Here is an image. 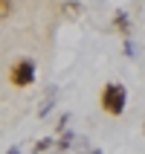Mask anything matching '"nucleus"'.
Returning <instances> with one entry per match:
<instances>
[{
    "label": "nucleus",
    "mask_w": 145,
    "mask_h": 154,
    "mask_svg": "<svg viewBox=\"0 0 145 154\" xmlns=\"http://www.w3.org/2000/svg\"><path fill=\"white\" fill-rule=\"evenodd\" d=\"M125 105H128V90H125V85L107 82V85L102 87V108L110 113V116H122Z\"/></svg>",
    "instance_id": "1"
},
{
    "label": "nucleus",
    "mask_w": 145,
    "mask_h": 154,
    "mask_svg": "<svg viewBox=\"0 0 145 154\" xmlns=\"http://www.w3.org/2000/svg\"><path fill=\"white\" fill-rule=\"evenodd\" d=\"M9 79H12V85H15V87H29L35 82V61L32 58L15 61L12 70H9Z\"/></svg>",
    "instance_id": "2"
},
{
    "label": "nucleus",
    "mask_w": 145,
    "mask_h": 154,
    "mask_svg": "<svg viewBox=\"0 0 145 154\" xmlns=\"http://www.w3.org/2000/svg\"><path fill=\"white\" fill-rule=\"evenodd\" d=\"M110 26H113V32H119L122 38H128V35H131V15L125 12V9H116Z\"/></svg>",
    "instance_id": "3"
},
{
    "label": "nucleus",
    "mask_w": 145,
    "mask_h": 154,
    "mask_svg": "<svg viewBox=\"0 0 145 154\" xmlns=\"http://www.w3.org/2000/svg\"><path fill=\"white\" fill-rule=\"evenodd\" d=\"M55 96H58V87H47V93H44V99H41V108H38V116H47L50 113V108L55 105Z\"/></svg>",
    "instance_id": "4"
},
{
    "label": "nucleus",
    "mask_w": 145,
    "mask_h": 154,
    "mask_svg": "<svg viewBox=\"0 0 145 154\" xmlns=\"http://www.w3.org/2000/svg\"><path fill=\"white\" fill-rule=\"evenodd\" d=\"M61 15L67 17V20H78V17H81V3H78V0H67V3L61 6Z\"/></svg>",
    "instance_id": "5"
},
{
    "label": "nucleus",
    "mask_w": 145,
    "mask_h": 154,
    "mask_svg": "<svg viewBox=\"0 0 145 154\" xmlns=\"http://www.w3.org/2000/svg\"><path fill=\"white\" fill-rule=\"evenodd\" d=\"M70 146H76V134H73V131L67 128L64 134H61V140L55 143V148H58L61 154H67V151H70Z\"/></svg>",
    "instance_id": "6"
},
{
    "label": "nucleus",
    "mask_w": 145,
    "mask_h": 154,
    "mask_svg": "<svg viewBox=\"0 0 145 154\" xmlns=\"http://www.w3.org/2000/svg\"><path fill=\"white\" fill-rule=\"evenodd\" d=\"M50 148H55V140H52V137H44V140H38V146L32 148V154H44V151H50Z\"/></svg>",
    "instance_id": "7"
},
{
    "label": "nucleus",
    "mask_w": 145,
    "mask_h": 154,
    "mask_svg": "<svg viewBox=\"0 0 145 154\" xmlns=\"http://www.w3.org/2000/svg\"><path fill=\"white\" fill-rule=\"evenodd\" d=\"M67 125H70V113H61V116H58V125H55V131H58V134H64V131H67Z\"/></svg>",
    "instance_id": "8"
},
{
    "label": "nucleus",
    "mask_w": 145,
    "mask_h": 154,
    "mask_svg": "<svg viewBox=\"0 0 145 154\" xmlns=\"http://www.w3.org/2000/svg\"><path fill=\"white\" fill-rule=\"evenodd\" d=\"M125 55H128V58H137V47H134L131 38H125Z\"/></svg>",
    "instance_id": "9"
},
{
    "label": "nucleus",
    "mask_w": 145,
    "mask_h": 154,
    "mask_svg": "<svg viewBox=\"0 0 145 154\" xmlns=\"http://www.w3.org/2000/svg\"><path fill=\"white\" fill-rule=\"evenodd\" d=\"M9 9H12V0H0V17H6Z\"/></svg>",
    "instance_id": "10"
},
{
    "label": "nucleus",
    "mask_w": 145,
    "mask_h": 154,
    "mask_svg": "<svg viewBox=\"0 0 145 154\" xmlns=\"http://www.w3.org/2000/svg\"><path fill=\"white\" fill-rule=\"evenodd\" d=\"M6 154H20V148H17V146H12V148H9Z\"/></svg>",
    "instance_id": "11"
},
{
    "label": "nucleus",
    "mask_w": 145,
    "mask_h": 154,
    "mask_svg": "<svg viewBox=\"0 0 145 154\" xmlns=\"http://www.w3.org/2000/svg\"><path fill=\"white\" fill-rule=\"evenodd\" d=\"M87 154H104V151H102V148H90Z\"/></svg>",
    "instance_id": "12"
},
{
    "label": "nucleus",
    "mask_w": 145,
    "mask_h": 154,
    "mask_svg": "<svg viewBox=\"0 0 145 154\" xmlns=\"http://www.w3.org/2000/svg\"><path fill=\"white\" fill-rule=\"evenodd\" d=\"M52 154H61V151H52Z\"/></svg>",
    "instance_id": "13"
},
{
    "label": "nucleus",
    "mask_w": 145,
    "mask_h": 154,
    "mask_svg": "<svg viewBox=\"0 0 145 154\" xmlns=\"http://www.w3.org/2000/svg\"><path fill=\"white\" fill-rule=\"evenodd\" d=\"M142 131H145V125H142Z\"/></svg>",
    "instance_id": "14"
}]
</instances>
